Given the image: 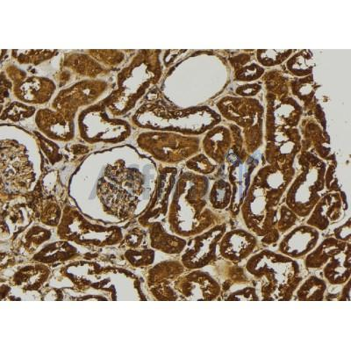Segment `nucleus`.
Here are the masks:
<instances>
[{
  "mask_svg": "<svg viewBox=\"0 0 351 351\" xmlns=\"http://www.w3.org/2000/svg\"><path fill=\"white\" fill-rule=\"evenodd\" d=\"M328 283L324 278L311 275L297 288L293 300L295 302H324L327 294Z\"/></svg>",
  "mask_w": 351,
  "mask_h": 351,
  "instance_id": "f8f14e48",
  "label": "nucleus"
},
{
  "mask_svg": "<svg viewBox=\"0 0 351 351\" xmlns=\"http://www.w3.org/2000/svg\"><path fill=\"white\" fill-rule=\"evenodd\" d=\"M351 245L337 254L322 268V278L332 287H341L350 280Z\"/></svg>",
  "mask_w": 351,
  "mask_h": 351,
  "instance_id": "9b49d317",
  "label": "nucleus"
},
{
  "mask_svg": "<svg viewBox=\"0 0 351 351\" xmlns=\"http://www.w3.org/2000/svg\"><path fill=\"white\" fill-rule=\"evenodd\" d=\"M260 243L259 238L247 228L228 230L219 241V255L226 261L241 265L258 252Z\"/></svg>",
  "mask_w": 351,
  "mask_h": 351,
  "instance_id": "423d86ee",
  "label": "nucleus"
},
{
  "mask_svg": "<svg viewBox=\"0 0 351 351\" xmlns=\"http://www.w3.org/2000/svg\"><path fill=\"white\" fill-rule=\"evenodd\" d=\"M233 191L230 184L223 180L216 182L214 187L210 193L209 202L212 208L215 211H224L230 209Z\"/></svg>",
  "mask_w": 351,
  "mask_h": 351,
  "instance_id": "2eb2a0df",
  "label": "nucleus"
},
{
  "mask_svg": "<svg viewBox=\"0 0 351 351\" xmlns=\"http://www.w3.org/2000/svg\"><path fill=\"white\" fill-rule=\"evenodd\" d=\"M254 282L249 284L231 285L230 289L221 293V300H226V302H241V300L259 302V300H261L259 288L253 285Z\"/></svg>",
  "mask_w": 351,
  "mask_h": 351,
  "instance_id": "4468645a",
  "label": "nucleus"
},
{
  "mask_svg": "<svg viewBox=\"0 0 351 351\" xmlns=\"http://www.w3.org/2000/svg\"><path fill=\"white\" fill-rule=\"evenodd\" d=\"M350 245V243L335 239L334 237L325 238L319 241L315 250L304 258V267L309 271H319L324 267L329 260Z\"/></svg>",
  "mask_w": 351,
  "mask_h": 351,
  "instance_id": "9d476101",
  "label": "nucleus"
},
{
  "mask_svg": "<svg viewBox=\"0 0 351 351\" xmlns=\"http://www.w3.org/2000/svg\"><path fill=\"white\" fill-rule=\"evenodd\" d=\"M290 180L288 175L278 169H262L241 206L240 214L245 228L255 234L263 245H274L280 240L277 230L278 212Z\"/></svg>",
  "mask_w": 351,
  "mask_h": 351,
  "instance_id": "f257e3e1",
  "label": "nucleus"
},
{
  "mask_svg": "<svg viewBox=\"0 0 351 351\" xmlns=\"http://www.w3.org/2000/svg\"><path fill=\"white\" fill-rule=\"evenodd\" d=\"M344 204L338 193L328 194L322 197L312 210L305 223L315 228L319 232L328 231L332 226L339 223L343 221Z\"/></svg>",
  "mask_w": 351,
  "mask_h": 351,
  "instance_id": "1a4fd4ad",
  "label": "nucleus"
},
{
  "mask_svg": "<svg viewBox=\"0 0 351 351\" xmlns=\"http://www.w3.org/2000/svg\"><path fill=\"white\" fill-rule=\"evenodd\" d=\"M228 230V222L215 226L189 241L181 262L188 269H199L214 265L219 261V244Z\"/></svg>",
  "mask_w": 351,
  "mask_h": 351,
  "instance_id": "20e7f679",
  "label": "nucleus"
},
{
  "mask_svg": "<svg viewBox=\"0 0 351 351\" xmlns=\"http://www.w3.org/2000/svg\"><path fill=\"white\" fill-rule=\"evenodd\" d=\"M300 219L299 216L294 214L287 206L283 205L280 206V212H278L277 230L281 236H283L287 232L295 227Z\"/></svg>",
  "mask_w": 351,
  "mask_h": 351,
  "instance_id": "dca6fc26",
  "label": "nucleus"
},
{
  "mask_svg": "<svg viewBox=\"0 0 351 351\" xmlns=\"http://www.w3.org/2000/svg\"><path fill=\"white\" fill-rule=\"evenodd\" d=\"M321 241V232L306 223L295 226L278 241V252L291 259L308 255Z\"/></svg>",
  "mask_w": 351,
  "mask_h": 351,
  "instance_id": "0eeeda50",
  "label": "nucleus"
},
{
  "mask_svg": "<svg viewBox=\"0 0 351 351\" xmlns=\"http://www.w3.org/2000/svg\"><path fill=\"white\" fill-rule=\"evenodd\" d=\"M244 269L258 282L263 302H291L297 288L305 280L298 260L269 249L254 253L244 263Z\"/></svg>",
  "mask_w": 351,
  "mask_h": 351,
  "instance_id": "f03ea898",
  "label": "nucleus"
},
{
  "mask_svg": "<svg viewBox=\"0 0 351 351\" xmlns=\"http://www.w3.org/2000/svg\"><path fill=\"white\" fill-rule=\"evenodd\" d=\"M350 280L343 285V289L340 291L339 302H350Z\"/></svg>",
  "mask_w": 351,
  "mask_h": 351,
  "instance_id": "a211bd4d",
  "label": "nucleus"
},
{
  "mask_svg": "<svg viewBox=\"0 0 351 351\" xmlns=\"http://www.w3.org/2000/svg\"><path fill=\"white\" fill-rule=\"evenodd\" d=\"M152 243L153 247L166 254H180L187 245L186 240L169 234L160 222L153 224Z\"/></svg>",
  "mask_w": 351,
  "mask_h": 351,
  "instance_id": "ddd939ff",
  "label": "nucleus"
},
{
  "mask_svg": "<svg viewBox=\"0 0 351 351\" xmlns=\"http://www.w3.org/2000/svg\"><path fill=\"white\" fill-rule=\"evenodd\" d=\"M259 154L252 156L246 162L241 161L237 154H228V161L231 165L230 180L233 184V196L228 211L232 218L236 219L240 215L241 208L249 189L250 176L259 162Z\"/></svg>",
  "mask_w": 351,
  "mask_h": 351,
  "instance_id": "6e6552de",
  "label": "nucleus"
},
{
  "mask_svg": "<svg viewBox=\"0 0 351 351\" xmlns=\"http://www.w3.org/2000/svg\"><path fill=\"white\" fill-rule=\"evenodd\" d=\"M325 165L308 158L303 162V171L288 190L285 205L299 216L306 219L322 199L324 190Z\"/></svg>",
  "mask_w": 351,
  "mask_h": 351,
  "instance_id": "7ed1b4c3",
  "label": "nucleus"
},
{
  "mask_svg": "<svg viewBox=\"0 0 351 351\" xmlns=\"http://www.w3.org/2000/svg\"><path fill=\"white\" fill-rule=\"evenodd\" d=\"M174 288L184 300L213 302L219 300L221 295V285L217 278L202 269H193L191 274L182 276Z\"/></svg>",
  "mask_w": 351,
  "mask_h": 351,
  "instance_id": "39448f33",
  "label": "nucleus"
},
{
  "mask_svg": "<svg viewBox=\"0 0 351 351\" xmlns=\"http://www.w3.org/2000/svg\"><path fill=\"white\" fill-rule=\"evenodd\" d=\"M333 237L335 239L350 243L351 223L350 218L348 217L346 221L339 226H337L333 231Z\"/></svg>",
  "mask_w": 351,
  "mask_h": 351,
  "instance_id": "f3484780",
  "label": "nucleus"
}]
</instances>
